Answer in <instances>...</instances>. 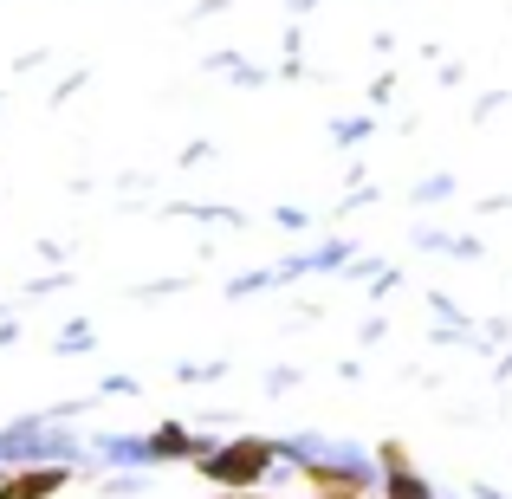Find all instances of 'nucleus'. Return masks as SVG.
Listing matches in <instances>:
<instances>
[{
    "label": "nucleus",
    "mask_w": 512,
    "mask_h": 499,
    "mask_svg": "<svg viewBox=\"0 0 512 499\" xmlns=\"http://www.w3.org/2000/svg\"><path fill=\"white\" fill-rule=\"evenodd\" d=\"M214 499H260V493H240V487H221Z\"/></svg>",
    "instance_id": "nucleus-6"
},
{
    "label": "nucleus",
    "mask_w": 512,
    "mask_h": 499,
    "mask_svg": "<svg viewBox=\"0 0 512 499\" xmlns=\"http://www.w3.org/2000/svg\"><path fill=\"white\" fill-rule=\"evenodd\" d=\"M188 448H195V441H188L182 428H163V435L150 441V454H188Z\"/></svg>",
    "instance_id": "nucleus-5"
},
{
    "label": "nucleus",
    "mask_w": 512,
    "mask_h": 499,
    "mask_svg": "<svg viewBox=\"0 0 512 499\" xmlns=\"http://www.w3.org/2000/svg\"><path fill=\"white\" fill-rule=\"evenodd\" d=\"M383 467H389V499H428V487L415 480V467H409V454L396 448V441H383Z\"/></svg>",
    "instance_id": "nucleus-3"
},
{
    "label": "nucleus",
    "mask_w": 512,
    "mask_h": 499,
    "mask_svg": "<svg viewBox=\"0 0 512 499\" xmlns=\"http://www.w3.org/2000/svg\"><path fill=\"white\" fill-rule=\"evenodd\" d=\"M305 480L318 487V499H363V487L350 474H338V467H305Z\"/></svg>",
    "instance_id": "nucleus-4"
},
{
    "label": "nucleus",
    "mask_w": 512,
    "mask_h": 499,
    "mask_svg": "<svg viewBox=\"0 0 512 499\" xmlns=\"http://www.w3.org/2000/svg\"><path fill=\"white\" fill-rule=\"evenodd\" d=\"M65 480H72L65 467H13V474L0 480V499H52Z\"/></svg>",
    "instance_id": "nucleus-2"
},
{
    "label": "nucleus",
    "mask_w": 512,
    "mask_h": 499,
    "mask_svg": "<svg viewBox=\"0 0 512 499\" xmlns=\"http://www.w3.org/2000/svg\"><path fill=\"white\" fill-rule=\"evenodd\" d=\"M266 467H273V448H266V441H227L221 454H208L201 474H208L214 487H253V480H266Z\"/></svg>",
    "instance_id": "nucleus-1"
}]
</instances>
